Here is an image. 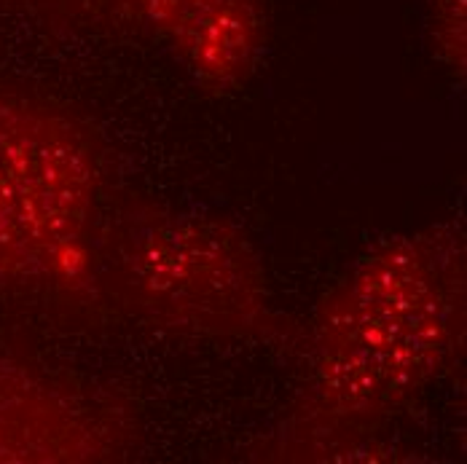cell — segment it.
<instances>
[{
	"instance_id": "6da1fadb",
	"label": "cell",
	"mask_w": 467,
	"mask_h": 464,
	"mask_svg": "<svg viewBox=\"0 0 467 464\" xmlns=\"http://www.w3.org/2000/svg\"><path fill=\"white\" fill-rule=\"evenodd\" d=\"M462 323V233L427 229L384 242L320 306L317 406L344 421H371L406 406L449 366Z\"/></svg>"
},
{
	"instance_id": "7a4b0ae2",
	"label": "cell",
	"mask_w": 467,
	"mask_h": 464,
	"mask_svg": "<svg viewBox=\"0 0 467 464\" xmlns=\"http://www.w3.org/2000/svg\"><path fill=\"white\" fill-rule=\"evenodd\" d=\"M119 279L145 323L181 335H244L269 309L258 253L215 218L175 215L135 229L121 244Z\"/></svg>"
},
{
	"instance_id": "3957f363",
	"label": "cell",
	"mask_w": 467,
	"mask_h": 464,
	"mask_svg": "<svg viewBox=\"0 0 467 464\" xmlns=\"http://www.w3.org/2000/svg\"><path fill=\"white\" fill-rule=\"evenodd\" d=\"M94 191L84 135L47 108L0 94V279L54 272L87 226Z\"/></svg>"
},
{
	"instance_id": "277c9868",
	"label": "cell",
	"mask_w": 467,
	"mask_h": 464,
	"mask_svg": "<svg viewBox=\"0 0 467 464\" xmlns=\"http://www.w3.org/2000/svg\"><path fill=\"white\" fill-rule=\"evenodd\" d=\"M210 92L239 89L266 46L264 0H119Z\"/></svg>"
},
{
	"instance_id": "5b68a950",
	"label": "cell",
	"mask_w": 467,
	"mask_h": 464,
	"mask_svg": "<svg viewBox=\"0 0 467 464\" xmlns=\"http://www.w3.org/2000/svg\"><path fill=\"white\" fill-rule=\"evenodd\" d=\"M102 451L105 429L78 397L0 363V464L89 462Z\"/></svg>"
},
{
	"instance_id": "8992f818",
	"label": "cell",
	"mask_w": 467,
	"mask_h": 464,
	"mask_svg": "<svg viewBox=\"0 0 467 464\" xmlns=\"http://www.w3.org/2000/svg\"><path fill=\"white\" fill-rule=\"evenodd\" d=\"M427 25L435 57L451 70L465 73L467 0H427Z\"/></svg>"
}]
</instances>
